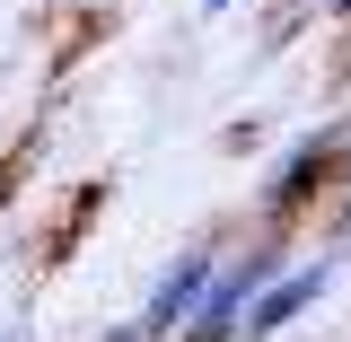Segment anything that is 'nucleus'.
Masks as SVG:
<instances>
[{
  "label": "nucleus",
  "mask_w": 351,
  "mask_h": 342,
  "mask_svg": "<svg viewBox=\"0 0 351 342\" xmlns=\"http://www.w3.org/2000/svg\"><path fill=\"white\" fill-rule=\"evenodd\" d=\"M325 272H334V263H307V272H290L281 290H263V307L246 316V334H272V325H290V316H299V307L325 290Z\"/></svg>",
  "instance_id": "nucleus-3"
},
{
  "label": "nucleus",
  "mask_w": 351,
  "mask_h": 342,
  "mask_svg": "<svg viewBox=\"0 0 351 342\" xmlns=\"http://www.w3.org/2000/svg\"><path fill=\"white\" fill-rule=\"evenodd\" d=\"M343 219H351V202H343Z\"/></svg>",
  "instance_id": "nucleus-5"
},
{
  "label": "nucleus",
  "mask_w": 351,
  "mask_h": 342,
  "mask_svg": "<svg viewBox=\"0 0 351 342\" xmlns=\"http://www.w3.org/2000/svg\"><path fill=\"white\" fill-rule=\"evenodd\" d=\"M202 9H228V0H202Z\"/></svg>",
  "instance_id": "nucleus-4"
},
{
  "label": "nucleus",
  "mask_w": 351,
  "mask_h": 342,
  "mask_svg": "<svg viewBox=\"0 0 351 342\" xmlns=\"http://www.w3.org/2000/svg\"><path fill=\"white\" fill-rule=\"evenodd\" d=\"M211 281H219V255H211V246H193L176 272H158V290H149V307H141V334H176L184 316H202Z\"/></svg>",
  "instance_id": "nucleus-1"
},
{
  "label": "nucleus",
  "mask_w": 351,
  "mask_h": 342,
  "mask_svg": "<svg viewBox=\"0 0 351 342\" xmlns=\"http://www.w3.org/2000/svg\"><path fill=\"white\" fill-rule=\"evenodd\" d=\"M343 9H351V0H343Z\"/></svg>",
  "instance_id": "nucleus-6"
},
{
  "label": "nucleus",
  "mask_w": 351,
  "mask_h": 342,
  "mask_svg": "<svg viewBox=\"0 0 351 342\" xmlns=\"http://www.w3.org/2000/svg\"><path fill=\"white\" fill-rule=\"evenodd\" d=\"M255 290H263V255L228 263V272L211 281V299H202V316H193V334H184V342H228L237 325H246V316H255V307H246Z\"/></svg>",
  "instance_id": "nucleus-2"
}]
</instances>
